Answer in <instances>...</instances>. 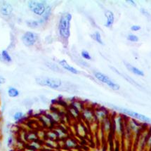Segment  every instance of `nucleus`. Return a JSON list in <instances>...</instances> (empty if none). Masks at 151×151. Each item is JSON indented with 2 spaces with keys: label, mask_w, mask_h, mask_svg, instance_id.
<instances>
[{
  "label": "nucleus",
  "mask_w": 151,
  "mask_h": 151,
  "mask_svg": "<svg viewBox=\"0 0 151 151\" xmlns=\"http://www.w3.org/2000/svg\"><path fill=\"white\" fill-rule=\"evenodd\" d=\"M67 111L68 114H69V115L71 117H73V119H77L81 117V113L80 112H79L78 110H77L76 109H75L74 108H73V107L70 106L68 107Z\"/></svg>",
  "instance_id": "26"
},
{
  "label": "nucleus",
  "mask_w": 151,
  "mask_h": 151,
  "mask_svg": "<svg viewBox=\"0 0 151 151\" xmlns=\"http://www.w3.org/2000/svg\"><path fill=\"white\" fill-rule=\"evenodd\" d=\"M1 56L2 58V59L7 63H11L12 61V56H10L8 51L6 50H3L1 53Z\"/></svg>",
  "instance_id": "33"
},
{
  "label": "nucleus",
  "mask_w": 151,
  "mask_h": 151,
  "mask_svg": "<svg viewBox=\"0 0 151 151\" xmlns=\"http://www.w3.org/2000/svg\"><path fill=\"white\" fill-rule=\"evenodd\" d=\"M81 118L89 125L97 122L94 115V110L89 107H85L82 110L81 113Z\"/></svg>",
  "instance_id": "10"
},
{
  "label": "nucleus",
  "mask_w": 151,
  "mask_h": 151,
  "mask_svg": "<svg viewBox=\"0 0 151 151\" xmlns=\"http://www.w3.org/2000/svg\"><path fill=\"white\" fill-rule=\"evenodd\" d=\"M7 93H8L9 96L11 98H16L20 95V91L14 86H10L8 89Z\"/></svg>",
  "instance_id": "30"
},
{
  "label": "nucleus",
  "mask_w": 151,
  "mask_h": 151,
  "mask_svg": "<svg viewBox=\"0 0 151 151\" xmlns=\"http://www.w3.org/2000/svg\"><path fill=\"white\" fill-rule=\"evenodd\" d=\"M47 115L50 117L51 120L53 122L54 124H61L63 121L62 113H60L56 109H52L48 112Z\"/></svg>",
  "instance_id": "14"
},
{
  "label": "nucleus",
  "mask_w": 151,
  "mask_h": 151,
  "mask_svg": "<svg viewBox=\"0 0 151 151\" xmlns=\"http://www.w3.org/2000/svg\"><path fill=\"white\" fill-rule=\"evenodd\" d=\"M77 145H78V143H77L76 139H73V138L68 137L63 141V147L67 150H70L76 148Z\"/></svg>",
  "instance_id": "19"
},
{
  "label": "nucleus",
  "mask_w": 151,
  "mask_h": 151,
  "mask_svg": "<svg viewBox=\"0 0 151 151\" xmlns=\"http://www.w3.org/2000/svg\"><path fill=\"white\" fill-rule=\"evenodd\" d=\"M49 5L46 1H35L31 0L27 2V6L35 15L42 17L45 14L47 7Z\"/></svg>",
  "instance_id": "6"
},
{
  "label": "nucleus",
  "mask_w": 151,
  "mask_h": 151,
  "mask_svg": "<svg viewBox=\"0 0 151 151\" xmlns=\"http://www.w3.org/2000/svg\"><path fill=\"white\" fill-rule=\"evenodd\" d=\"M13 143H14V138H13L12 136H10L9 137L8 141H7V145L9 147H10L13 145Z\"/></svg>",
  "instance_id": "40"
},
{
  "label": "nucleus",
  "mask_w": 151,
  "mask_h": 151,
  "mask_svg": "<svg viewBox=\"0 0 151 151\" xmlns=\"http://www.w3.org/2000/svg\"><path fill=\"white\" fill-rule=\"evenodd\" d=\"M39 138L37 134V132H33V131H30L27 132L26 134V141L27 143L32 142V141H38Z\"/></svg>",
  "instance_id": "27"
},
{
  "label": "nucleus",
  "mask_w": 151,
  "mask_h": 151,
  "mask_svg": "<svg viewBox=\"0 0 151 151\" xmlns=\"http://www.w3.org/2000/svg\"><path fill=\"white\" fill-rule=\"evenodd\" d=\"M5 82H6V80L3 77H0V84L5 83Z\"/></svg>",
  "instance_id": "42"
},
{
  "label": "nucleus",
  "mask_w": 151,
  "mask_h": 151,
  "mask_svg": "<svg viewBox=\"0 0 151 151\" xmlns=\"http://www.w3.org/2000/svg\"><path fill=\"white\" fill-rule=\"evenodd\" d=\"M113 120V134L116 141L119 145L122 144L124 131V117L120 113H116L112 117Z\"/></svg>",
  "instance_id": "3"
},
{
  "label": "nucleus",
  "mask_w": 151,
  "mask_h": 151,
  "mask_svg": "<svg viewBox=\"0 0 151 151\" xmlns=\"http://www.w3.org/2000/svg\"><path fill=\"white\" fill-rule=\"evenodd\" d=\"M46 139L53 140V141H58V136L53 129L46 131Z\"/></svg>",
  "instance_id": "28"
},
{
  "label": "nucleus",
  "mask_w": 151,
  "mask_h": 151,
  "mask_svg": "<svg viewBox=\"0 0 151 151\" xmlns=\"http://www.w3.org/2000/svg\"><path fill=\"white\" fill-rule=\"evenodd\" d=\"M39 119L41 122L42 124H43V126L47 128L48 129H52L53 127V125L55 124L51 120L50 117L47 115V113L41 114V115L39 116Z\"/></svg>",
  "instance_id": "15"
},
{
  "label": "nucleus",
  "mask_w": 151,
  "mask_h": 151,
  "mask_svg": "<svg viewBox=\"0 0 151 151\" xmlns=\"http://www.w3.org/2000/svg\"><path fill=\"white\" fill-rule=\"evenodd\" d=\"M126 2H127L129 4H130L131 6H136V3L135 1H134V0H127Z\"/></svg>",
  "instance_id": "41"
},
{
  "label": "nucleus",
  "mask_w": 151,
  "mask_h": 151,
  "mask_svg": "<svg viewBox=\"0 0 151 151\" xmlns=\"http://www.w3.org/2000/svg\"><path fill=\"white\" fill-rule=\"evenodd\" d=\"M93 76L95 77V78L97 80H99L101 83L106 84L110 89L113 90V91H119V89H120V86L118 84L116 83L113 80H111L108 75L101 73V72H93Z\"/></svg>",
  "instance_id": "7"
},
{
  "label": "nucleus",
  "mask_w": 151,
  "mask_h": 151,
  "mask_svg": "<svg viewBox=\"0 0 151 151\" xmlns=\"http://www.w3.org/2000/svg\"><path fill=\"white\" fill-rule=\"evenodd\" d=\"M81 56H82V58L85 60H91V56L90 55V53H89V51H87L86 50H82V52H81Z\"/></svg>",
  "instance_id": "37"
},
{
  "label": "nucleus",
  "mask_w": 151,
  "mask_h": 151,
  "mask_svg": "<svg viewBox=\"0 0 151 151\" xmlns=\"http://www.w3.org/2000/svg\"><path fill=\"white\" fill-rule=\"evenodd\" d=\"M150 151H151V150H150Z\"/></svg>",
  "instance_id": "45"
},
{
  "label": "nucleus",
  "mask_w": 151,
  "mask_h": 151,
  "mask_svg": "<svg viewBox=\"0 0 151 151\" xmlns=\"http://www.w3.org/2000/svg\"><path fill=\"white\" fill-rule=\"evenodd\" d=\"M150 130L151 129L150 128L143 127L134 145V151H145L146 140Z\"/></svg>",
  "instance_id": "8"
},
{
  "label": "nucleus",
  "mask_w": 151,
  "mask_h": 151,
  "mask_svg": "<svg viewBox=\"0 0 151 151\" xmlns=\"http://www.w3.org/2000/svg\"><path fill=\"white\" fill-rule=\"evenodd\" d=\"M58 64H59V65L63 68V69L65 70L68 72H70V73H71L72 74L77 75L80 73V71H79L78 70H77L76 68L73 67V66L70 65V64L68 63L65 60L63 59V60H59Z\"/></svg>",
  "instance_id": "17"
},
{
  "label": "nucleus",
  "mask_w": 151,
  "mask_h": 151,
  "mask_svg": "<svg viewBox=\"0 0 151 151\" xmlns=\"http://www.w3.org/2000/svg\"><path fill=\"white\" fill-rule=\"evenodd\" d=\"M35 82L38 85L47 86L52 89H59L63 85L62 80L56 77L39 76L35 78Z\"/></svg>",
  "instance_id": "5"
},
{
  "label": "nucleus",
  "mask_w": 151,
  "mask_h": 151,
  "mask_svg": "<svg viewBox=\"0 0 151 151\" xmlns=\"http://www.w3.org/2000/svg\"><path fill=\"white\" fill-rule=\"evenodd\" d=\"M125 124H126L127 127L129 131L131 136H132V146H134L143 127L140 122L136 120V119L129 118V117H127L125 119Z\"/></svg>",
  "instance_id": "4"
},
{
  "label": "nucleus",
  "mask_w": 151,
  "mask_h": 151,
  "mask_svg": "<svg viewBox=\"0 0 151 151\" xmlns=\"http://www.w3.org/2000/svg\"><path fill=\"white\" fill-rule=\"evenodd\" d=\"M94 115L96 122L100 125L106 118L110 117V113L106 108L104 107H98L94 108Z\"/></svg>",
  "instance_id": "12"
},
{
  "label": "nucleus",
  "mask_w": 151,
  "mask_h": 151,
  "mask_svg": "<svg viewBox=\"0 0 151 151\" xmlns=\"http://www.w3.org/2000/svg\"><path fill=\"white\" fill-rule=\"evenodd\" d=\"M73 16L70 13L65 12L60 17L58 24V35L63 42H68L70 37L71 21Z\"/></svg>",
  "instance_id": "2"
},
{
  "label": "nucleus",
  "mask_w": 151,
  "mask_h": 151,
  "mask_svg": "<svg viewBox=\"0 0 151 151\" xmlns=\"http://www.w3.org/2000/svg\"><path fill=\"white\" fill-rule=\"evenodd\" d=\"M141 13H142V14L143 16H145V17L146 18H150V17H151V16H150V14H149V12H148V11L146 10V9H143V8H142L141 9Z\"/></svg>",
  "instance_id": "39"
},
{
  "label": "nucleus",
  "mask_w": 151,
  "mask_h": 151,
  "mask_svg": "<svg viewBox=\"0 0 151 151\" xmlns=\"http://www.w3.org/2000/svg\"><path fill=\"white\" fill-rule=\"evenodd\" d=\"M43 143L44 146L46 147V148L55 150H58L60 147L58 141H53V140L45 139V141H43Z\"/></svg>",
  "instance_id": "21"
},
{
  "label": "nucleus",
  "mask_w": 151,
  "mask_h": 151,
  "mask_svg": "<svg viewBox=\"0 0 151 151\" xmlns=\"http://www.w3.org/2000/svg\"><path fill=\"white\" fill-rule=\"evenodd\" d=\"M91 37L93 39L94 41L96 42L97 43L99 44V45H104V42L103 41L102 37H101V35L99 31H96L94 33L91 35Z\"/></svg>",
  "instance_id": "29"
},
{
  "label": "nucleus",
  "mask_w": 151,
  "mask_h": 151,
  "mask_svg": "<svg viewBox=\"0 0 151 151\" xmlns=\"http://www.w3.org/2000/svg\"><path fill=\"white\" fill-rule=\"evenodd\" d=\"M42 151H58V150H52V149H49V148H46V147L44 146V147H43V150H42Z\"/></svg>",
  "instance_id": "43"
},
{
  "label": "nucleus",
  "mask_w": 151,
  "mask_h": 151,
  "mask_svg": "<svg viewBox=\"0 0 151 151\" xmlns=\"http://www.w3.org/2000/svg\"><path fill=\"white\" fill-rule=\"evenodd\" d=\"M53 129L56 132L57 136H58V141H64V140H65L68 137H69L66 128L63 127L61 124L53 128Z\"/></svg>",
  "instance_id": "16"
},
{
  "label": "nucleus",
  "mask_w": 151,
  "mask_h": 151,
  "mask_svg": "<svg viewBox=\"0 0 151 151\" xmlns=\"http://www.w3.org/2000/svg\"><path fill=\"white\" fill-rule=\"evenodd\" d=\"M51 13H52V7H51L50 4H49L47 7V9H46L43 16H42V17H40V18H39L38 22L40 25H45V23H47V21H49V18L51 17Z\"/></svg>",
  "instance_id": "18"
},
{
  "label": "nucleus",
  "mask_w": 151,
  "mask_h": 151,
  "mask_svg": "<svg viewBox=\"0 0 151 151\" xmlns=\"http://www.w3.org/2000/svg\"><path fill=\"white\" fill-rule=\"evenodd\" d=\"M27 26L30 27L32 29H35L37 28L39 26H40V23H39L38 20H28L26 21Z\"/></svg>",
  "instance_id": "32"
},
{
  "label": "nucleus",
  "mask_w": 151,
  "mask_h": 151,
  "mask_svg": "<svg viewBox=\"0 0 151 151\" xmlns=\"http://www.w3.org/2000/svg\"><path fill=\"white\" fill-rule=\"evenodd\" d=\"M14 8L10 3L7 1H1L0 3V13L4 16H9L12 15Z\"/></svg>",
  "instance_id": "13"
},
{
  "label": "nucleus",
  "mask_w": 151,
  "mask_h": 151,
  "mask_svg": "<svg viewBox=\"0 0 151 151\" xmlns=\"http://www.w3.org/2000/svg\"><path fill=\"white\" fill-rule=\"evenodd\" d=\"M21 40L23 44L27 47H33L38 41V35L32 31H27L22 35Z\"/></svg>",
  "instance_id": "9"
},
{
  "label": "nucleus",
  "mask_w": 151,
  "mask_h": 151,
  "mask_svg": "<svg viewBox=\"0 0 151 151\" xmlns=\"http://www.w3.org/2000/svg\"><path fill=\"white\" fill-rule=\"evenodd\" d=\"M23 151H37V150H32V149H30L29 148H27V147L25 146V149H24Z\"/></svg>",
  "instance_id": "44"
},
{
  "label": "nucleus",
  "mask_w": 151,
  "mask_h": 151,
  "mask_svg": "<svg viewBox=\"0 0 151 151\" xmlns=\"http://www.w3.org/2000/svg\"><path fill=\"white\" fill-rule=\"evenodd\" d=\"M131 30L133 31V32H138L141 29V27L139 25H133L131 27Z\"/></svg>",
  "instance_id": "38"
},
{
  "label": "nucleus",
  "mask_w": 151,
  "mask_h": 151,
  "mask_svg": "<svg viewBox=\"0 0 151 151\" xmlns=\"http://www.w3.org/2000/svg\"><path fill=\"white\" fill-rule=\"evenodd\" d=\"M127 39L129 42H138L139 40V37L134 34H129L127 37Z\"/></svg>",
  "instance_id": "36"
},
{
  "label": "nucleus",
  "mask_w": 151,
  "mask_h": 151,
  "mask_svg": "<svg viewBox=\"0 0 151 151\" xmlns=\"http://www.w3.org/2000/svg\"><path fill=\"white\" fill-rule=\"evenodd\" d=\"M47 65L53 71L57 72V73H60V72H61L60 68L58 67V65H56V64L52 63H47Z\"/></svg>",
  "instance_id": "34"
},
{
  "label": "nucleus",
  "mask_w": 151,
  "mask_h": 151,
  "mask_svg": "<svg viewBox=\"0 0 151 151\" xmlns=\"http://www.w3.org/2000/svg\"><path fill=\"white\" fill-rule=\"evenodd\" d=\"M107 106L111 108L112 110H115L116 112H118L119 113L127 116V117H129V118L136 119V120L140 122L141 123L151 124V117H149L148 116L143 115V114L137 113V112L129 109V108H123V107L117 106L116 105L109 104V103L107 104Z\"/></svg>",
  "instance_id": "1"
},
{
  "label": "nucleus",
  "mask_w": 151,
  "mask_h": 151,
  "mask_svg": "<svg viewBox=\"0 0 151 151\" xmlns=\"http://www.w3.org/2000/svg\"><path fill=\"white\" fill-rule=\"evenodd\" d=\"M75 132L77 134V135L80 137H85L87 134V130L86 128L82 122H78L75 127Z\"/></svg>",
  "instance_id": "23"
},
{
  "label": "nucleus",
  "mask_w": 151,
  "mask_h": 151,
  "mask_svg": "<svg viewBox=\"0 0 151 151\" xmlns=\"http://www.w3.org/2000/svg\"><path fill=\"white\" fill-rule=\"evenodd\" d=\"M105 16L106 18V21L105 23V27L110 28L113 27L114 22H115V15H114L113 12L110 10H107L105 12Z\"/></svg>",
  "instance_id": "20"
},
{
  "label": "nucleus",
  "mask_w": 151,
  "mask_h": 151,
  "mask_svg": "<svg viewBox=\"0 0 151 151\" xmlns=\"http://www.w3.org/2000/svg\"><path fill=\"white\" fill-rule=\"evenodd\" d=\"M151 150V130L149 133V135L147 138L146 143H145V151H150Z\"/></svg>",
  "instance_id": "35"
},
{
  "label": "nucleus",
  "mask_w": 151,
  "mask_h": 151,
  "mask_svg": "<svg viewBox=\"0 0 151 151\" xmlns=\"http://www.w3.org/2000/svg\"><path fill=\"white\" fill-rule=\"evenodd\" d=\"M104 136V139H108L110 136L113 134V120L112 117H108L100 124Z\"/></svg>",
  "instance_id": "11"
},
{
  "label": "nucleus",
  "mask_w": 151,
  "mask_h": 151,
  "mask_svg": "<svg viewBox=\"0 0 151 151\" xmlns=\"http://www.w3.org/2000/svg\"><path fill=\"white\" fill-rule=\"evenodd\" d=\"M124 65L125 67L127 68V69L129 71L131 72L133 74L137 75V76H140V77H144L145 74H144V72L141 70H140L139 68L135 67V66L132 65V64L129 63L124 62Z\"/></svg>",
  "instance_id": "22"
},
{
  "label": "nucleus",
  "mask_w": 151,
  "mask_h": 151,
  "mask_svg": "<svg viewBox=\"0 0 151 151\" xmlns=\"http://www.w3.org/2000/svg\"><path fill=\"white\" fill-rule=\"evenodd\" d=\"M26 147L37 151H42L44 147V143L42 141L38 140V141H32V142L27 143Z\"/></svg>",
  "instance_id": "24"
},
{
  "label": "nucleus",
  "mask_w": 151,
  "mask_h": 151,
  "mask_svg": "<svg viewBox=\"0 0 151 151\" xmlns=\"http://www.w3.org/2000/svg\"><path fill=\"white\" fill-rule=\"evenodd\" d=\"M25 117V115L24 114L23 112L22 111H17L13 115V119H14V121H16V122H20L23 121Z\"/></svg>",
  "instance_id": "31"
},
{
  "label": "nucleus",
  "mask_w": 151,
  "mask_h": 151,
  "mask_svg": "<svg viewBox=\"0 0 151 151\" xmlns=\"http://www.w3.org/2000/svg\"><path fill=\"white\" fill-rule=\"evenodd\" d=\"M70 106L74 108L75 109H76L77 110H78L79 112L81 113L82 112V110L84 109L85 108V106H84V104L82 101H81L80 100H73L70 104Z\"/></svg>",
  "instance_id": "25"
}]
</instances>
